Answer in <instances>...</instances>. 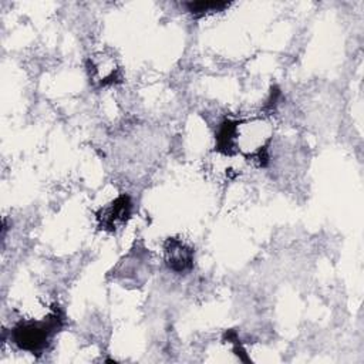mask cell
Returning <instances> with one entry per match:
<instances>
[{"label": "cell", "instance_id": "6da1fadb", "mask_svg": "<svg viewBox=\"0 0 364 364\" xmlns=\"http://www.w3.org/2000/svg\"><path fill=\"white\" fill-rule=\"evenodd\" d=\"M273 136L272 124L260 115L226 119L219 125L216 134L218 151L225 155H240L249 161L266 158V151Z\"/></svg>", "mask_w": 364, "mask_h": 364}, {"label": "cell", "instance_id": "7a4b0ae2", "mask_svg": "<svg viewBox=\"0 0 364 364\" xmlns=\"http://www.w3.org/2000/svg\"><path fill=\"white\" fill-rule=\"evenodd\" d=\"M61 324V317L57 311H51L47 317L30 318L20 321L11 331L13 343L21 350L38 353L47 348L53 336Z\"/></svg>", "mask_w": 364, "mask_h": 364}, {"label": "cell", "instance_id": "3957f363", "mask_svg": "<svg viewBox=\"0 0 364 364\" xmlns=\"http://www.w3.org/2000/svg\"><path fill=\"white\" fill-rule=\"evenodd\" d=\"M165 262L176 273L188 272L192 267L193 250L179 239H169L165 245Z\"/></svg>", "mask_w": 364, "mask_h": 364}, {"label": "cell", "instance_id": "277c9868", "mask_svg": "<svg viewBox=\"0 0 364 364\" xmlns=\"http://www.w3.org/2000/svg\"><path fill=\"white\" fill-rule=\"evenodd\" d=\"M131 212V202L127 196H119L114 200L112 205L105 208L102 210V215L100 216L102 220L104 228L115 229L118 225L124 223Z\"/></svg>", "mask_w": 364, "mask_h": 364}, {"label": "cell", "instance_id": "5b68a950", "mask_svg": "<svg viewBox=\"0 0 364 364\" xmlns=\"http://www.w3.org/2000/svg\"><path fill=\"white\" fill-rule=\"evenodd\" d=\"M117 74H118V68L115 65V61L111 57L100 54L91 63V75L94 81H98L102 85L114 82L117 78Z\"/></svg>", "mask_w": 364, "mask_h": 364}, {"label": "cell", "instance_id": "8992f818", "mask_svg": "<svg viewBox=\"0 0 364 364\" xmlns=\"http://www.w3.org/2000/svg\"><path fill=\"white\" fill-rule=\"evenodd\" d=\"M186 6H188V9L192 14H206L209 11H218V10H222L223 7H228V3H223V1H195V3H188Z\"/></svg>", "mask_w": 364, "mask_h": 364}]
</instances>
